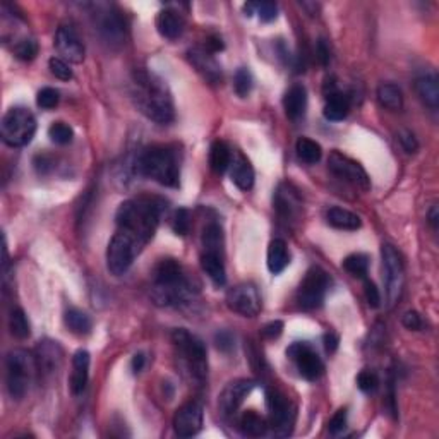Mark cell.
<instances>
[{
  "label": "cell",
  "instance_id": "53",
  "mask_svg": "<svg viewBox=\"0 0 439 439\" xmlns=\"http://www.w3.org/2000/svg\"><path fill=\"white\" fill-rule=\"evenodd\" d=\"M316 54H318L319 62H321L323 66H328V62H330V49H328V45H326L325 40H319L318 41Z\"/></svg>",
  "mask_w": 439,
  "mask_h": 439
},
{
  "label": "cell",
  "instance_id": "41",
  "mask_svg": "<svg viewBox=\"0 0 439 439\" xmlns=\"http://www.w3.org/2000/svg\"><path fill=\"white\" fill-rule=\"evenodd\" d=\"M253 76H251V72L246 69V67H241L236 72V78H233V88H236V93L238 96L246 98L251 93V89H253Z\"/></svg>",
  "mask_w": 439,
  "mask_h": 439
},
{
  "label": "cell",
  "instance_id": "5",
  "mask_svg": "<svg viewBox=\"0 0 439 439\" xmlns=\"http://www.w3.org/2000/svg\"><path fill=\"white\" fill-rule=\"evenodd\" d=\"M172 343L176 345L178 355L184 360L191 376L203 381L208 374V353L203 340L184 328H177L172 331Z\"/></svg>",
  "mask_w": 439,
  "mask_h": 439
},
{
  "label": "cell",
  "instance_id": "46",
  "mask_svg": "<svg viewBox=\"0 0 439 439\" xmlns=\"http://www.w3.org/2000/svg\"><path fill=\"white\" fill-rule=\"evenodd\" d=\"M256 7V14L259 16V19L263 23H271V21L276 19L278 16V7H276L275 2H261V4H254Z\"/></svg>",
  "mask_w": 439,
  "mask_h": 439
},
{
  "label": "cell",
  "instance_id": "38",
  "mask_svg": "<svg viewBox=\"0 0 439 439\" xmlns=\"http://www.w3.org/2000/svg\"><path fill=\"white\" fill-rule=\"evenodd\" d=\"M343 268L350 273L352 276H357V278H365V275H368V270H369V258L360 253L350 254L343 259Z\"/></svg>",
  "mask_w": 439,
  "mask_h": 439
},
{
  "label": "cell",
  "instance_id": "1",
  "mask_svg": "<svg viewBox=\"0 0 439 439\" xmlns=\"http://www.w3.org/2000/svg\"><path fill=\"white\" fill-rule=\"evenodd\" d=\"M131 95L143 115L156 123H170L176 118L172 93L155 72L139 69L132 74Z\"/></svg>",
  "mask_w": 439,
  "mask_h": 439
},
{
  "label": "cell",
  "instance_id": "49",
  "mask_svg": "<svg viewBox=\"0 0 439 439\" xmlns=\"http://www.w3.org/2000/svg\"><path fill=\"white\" fill-rule=\"evenodd\" d=\"M398 139H400V144H402V148L407 153H417V150H419V143H417L415 136H413L410 131L400 132Z\"/></svg>",
  "mask_w": 439,
  "mask_h": 439
},
{
  "label": "cell",
  "instance_id": "29",
  "mask_svg": "<svg viewBox=\"0 0 439 439\" xmlns=\"http://www.w3.org/2000/svg\"><path fill=\"white\" fill-rule=\"evenodd\" d=\"M288 264H290V253L285 241H281V238L271 241L270 247H268V270H270L273 275H278V273L283 271Z\"/></svg>",
  "mask_w": 439,
  "mask_h": 439
},
{
  "label": "cell",
  "instance_id": "52",
  "mask_svg": "<svg viewBox=\"0 0 439 439\" xmlns=\"http://www.w3.org/2000/svg\"><path fill=\"white\" fill-rule=\"evenodd\" d=\"M281 331H283V323H281V321H271V323H268V325L263 328L261 333H263L264 338L275 340V338H278V336L281 335Z\"/></svg>",
  "mask_w": 439,
  "mask_h": 439
},
{
  "label": "cell",
  "instance_id": "50",
  "mask_svg": "<svg viewBox=\"0 0 439 439\" xmlns=\"http://www.w3.org/2000/svg\"><path fill=\"white\" fill-rule=\"evenodd\" d=\"M402 323L407 330L412 331H419L422 328V318L419 316V313H415V311H408V313H405Z\"/></svg>",
  "mask_w": 439,
  "mask_h": 439
},
{
  "label": "cell",
  "instance_id": "45",
  "mask_svg": "<svg viewBox=\"0 0 439 439\" xmlns=\"http://www.w3.org/2000/svg\"><path fill=\"white\" fill-rule=\"evenodd\" d=\"M378 385L379 379L373 370H362V373H359V376H357V386H359V390L364 391V393H373V391H376Z\"/></svg>",
  "mask_w": 439,
  "mask_h": 439
},
{
  "label": "cell",
  "instance_id": "31",
  "mask_svg": "<svg viewBox=\"0 0 439 439\" xmlns=\"http://www.w3.org/2000/svg\"><path fill=\"white\" fill-rule=\"evenodd\" d=\"M326 220L331 227L338 228V230H357L360 228L362 221L355 213L343 210V208H330L326 213Z\"/></svg>",
  "mask_w": 439,
  "mask_h": 439
},
{
  "label": "cell",
  "instance_id": "19",
  "mask_svg": "<svg viewBox=\"0 0 439 439\" xmlns=\"http://www.w3.org/2000/svg\"><path fill=\"white\" fill-rule=\"evenodd\" d=\"M98 33L109 45H122L126 40V23L122 16L115 11H105L98 14Z\"/></svg>",
  "mask_w": 439,
  "mask_h": 439
},
{
  "label": "cell",
  "instance_id": "48",
  "mask_svg": "<svg viewBox=\"0 0 439 439\" xmlns=\"http://www.w3.org/2000/svg\"><path fill=\"white\" fill-rule=\"evenodd\" d=\"M364 292H365V301H368V304L370 306V308L378 309L379 306H381V293H379L376 285L368 278H364Z\"/></svg>",
  "mask_w": 439,
  "mask_h": 439
},
{
  "label": "cell",
  "instance_id": "21",
  "mask_svg": "<svg viewBox=\"0 0 439 439\" xmlns=\"http://www.w3.org/2000/svg\"><path fill=\"white\" fill-rule=\"evenodd\" d=\"M62 362V348L57 342H40L36 348V364L38 370H44L45 374H52L59 369Z\"/></svg>",
  "mask_w": 439,
  "mask_h": 439
},
{
  "label": "cell",
  "instance_id": "17",
  "mask_svg": "<svg viewBox=\"0 0 439 439\" xmlns=\"http://www.w3.org/2000/svg\"><path fill=\"white\" fill-rule=\"evenodd\" d=\"M55 46H57L59 54L62 55L66 61L79 64L84 61V45L81 41L74 28L71 24H62L57 29V35H55Z\"/></svg>",
  "mask_w": 439,
  "mask_h": 439
},
{
  "label": "cell",
  "instance_id": "27",
  "mask_svg": "<svg viewBox=\"0 0 439 439\" xmlns=\"http://www.w3.org/2000/svg\"><path fill=\"white\" fill-rule=\"evenodd\" d=\"M348 112H350V100H348V96L340 93L336 88H331V91L326 95V105L325 110H323L325 117L331 122H338L343 121Z\"/></svg>",
  "mask_w": 439,
  "mask_h": 439
},
{
  "label": "cell",
  "instance_id": "54",
  "mask_svg": "<svg viewBox=\"0 0 439 439\" xmlns=\"http://www.w3.org/2000/svg\"><path fill=\"white\" fill-rule=\"evenodd\" d=\"M323 342H325V348L328 353H333L336 352V348H338V336H336L335 333H326L325 336H323Z\"/></svg>",
  "mask_w": 439,
  "mask_h": 439
},
{
  "label": "cell",
  "instance_id": "57",
  "mask_svg": "<svg viewBox=\"0 0 439 439\" xmlns=\"http://www.w3.org/2000/svg\"><path fill=\"white\" fill-rule=\"evenodd\" d=\"M438 220H439V211H438L436 204H434L429 211V223L433 225V228H438Z\"/></svg>",
  "mask_w": 439,
  "mask_h": 439
},
{
  "label": "cell",
  "instance_id": "16",
  "mask_svg": "<svg viewBox=\"0 0 439 439\" xmlns=\"http://www.w3.org/2000/svg\"><path fill=\"white\" fill-rule=\"evenodd\" d=\"M254 388L256 383L251 379H237V381L228 383L218 398V410L221 417L233 415Z\"/></svg>",
  "mask_w": 439,
  "mask_h": 439
},
{
  "label": "cell",
  "instance_id": "24",
  "mask_svg": "<svg viewBox=\"0 0 439 439\" xmlns=\"http://www.w3.org/2000/svg\"><path fill=\"white\" fill-rule=\"evenodd\" d=\"M189 61L196 69L201 72L208 81H211V83H216V81L221 79L220 66L216 64L215 57H213L211 52H208V50L203 49L189 50Z\"/></svg>",
  "mask_w": 439,
  "mask_h": 439
},
{
  "label": "cell",
  "instance_id": "51",
  "mask_svg": "<svg viewBox=\"0 0 439 439\" xmlns=\"http://www.w3.org/2000/svg\"><path fill=\"white\" fill-rule=\"evenodd\" d=\"M215 343L220 350L230 352L233 348V336L232 333H228V331H218V333L215 335Z\"/></svg>",
  "mask_w": 439,
  "mask_h": 439
},
{
  "label": "cell",
  "instance_id": "32",
  "mask_svg": "<svg viewBox=\"0 0 439 439\" xmlns=\"http://www.w3.org/2000/svg\"><path fill=\"white\" fill-rule=\"evenodd\" d=\"M203 253L223 254V230L216 221H210L203 228Z\"/></svg>",
  "mask_w": 439,
  "mask_h": 439
},
{
  "label": "cell",
  "instance_id": "26",
  "mask_svg": "<svg viewBox=\"0 0 439 439\" xmlns=\"http://www.w3.org/2000/svg\"><path fill=\"white\" fill-rule=\"evenodd\" d=\"M415 91L429 109L436 110L439 106V79L436 72H425L415 79Z\"/></svg>",
  "mask_w": 439,
  "mask_h": 439
},
{
  "label": "cell",
  "instance_id": "40",
  "mask_svg": "<svg viewBox=\"0 0 439 439\" xmlns=\"http://www.w3.org/2000/svg\"><path fill=\"white\" fill-rule=\"evenodd\" d=\"M12 52L21 61H33L38 55V44L33 38H21L12 46Z\"/></svg>",
  "mask_w": 439,
  "mask_h": 439
},
{
  "label": "cell",
  "instance_id": "10",
  "mask_svg": "<svg viewBox=\"0 0 439 439\" xmlns=\"http://www.w3.org/2000/svg\"><path fill=\"white\" fill-rule=\"evenodd\" d=\"M266 407L270 410V428L275 436H288L292 430L293 419H296V408L288 402L287 396L276 390H268Z\"/></svg>",
  "mask_w": 439,
  "mask_h": 439
},
{
  "label": "cell",
  "instance_id": "22",
  "mask_svg": "<svg viewBox=\"0 0 439 439\" xmlns=\"http://www.w3.org/2000/svg\"><path fill=\"white\" fill-rule=\"evenodd\" d=\"M89 353L86 350H78L72 357V374H71V391L72 395H81L88 385L89 378Z\"/></svg>",
  "mask_w": 439,
  "mask_h": 439
},
{
  "label": "cell",
  "instance_id": "56",
  "mask_svg": "<svg viewBox=\"0 0 439 439\" xmlns=\"http://www.w3.org/2000/svg\"><path fill=\"white\" fill-rule=\"evenodd\" d=\"M144 364H146V357H144V353H136V355L132 357L131 368H132V370H134L136 374L141 373V370L144 369Z\"/></svg>",
  "mask_w": 439,
  "mask_h": 439
},
{
  "label": "cell",
  "instance_id": "11",
  "mask_svg": "<svg viewBox=\"0 0 439 439\" xmlns=\"http://www.w3.org/2000/svg\"><path fill=\"white\" fill-rule=\"evenodd\" d=\"M227 304L233 313L244 318H254L261 311V296L254 283H238L228 290Z\"/></svg>",
  "mask_w": 439,
  "mask_h": 439
},
{
  "label": "cell",
  "instance_id": "33",
  "mask_svg": "<svg viewBox=\"0 0 439 439\" xmlns=\"http://www.w3.org/2000/svg\"><path fill=\"white\" fill-rule=\"evenodd\" d=\"M230 161H232V151L223 141H215L211 144L210 150V165L213 172L223 173L230 168Z\"/></svg>",
  "mask_w": 439,
  "mask_h": 439
},
{
  "label": "cell",
  "instance_id": "55",
  "mask_svg": "<svg viewBox=\"0 0 439 439\" xmlns=\"http://www.w3.org/2000/svg\"><path fill=\"white\" fill-rule=\"evenodd\" d=\"M206 50L211 54H216V52H220V50H223V41H221V38H218V36L208 38Z\"/></svg>",
  "mask_w": 439,
  "mask_h": 439
},
{
  "label": "cell",
  "instance_id": "3",
  "mask_svg": "<svg viewBox=\"0 0 439 439\" xmlns=\"http://www.w3.org/2000/svg\"><path fill=\"white\" fill-rule=\"evenodd\" d=\"M134 168L139 176L153 178L161 186L177 187L181 181L178 156L168 146H151L143 150L136 156Z\"/></svg>",
  "mask_w": 439,
  "mask_h": 439
},
{
  "label": "cell",
  "instance_id": "9",
  "mask_svg": "<svg viewBox=\"0 0 439 439\" xmlns=\"http://www.w3.org/2000/svg\"><path fill=\"white\" fill-rule=\"evenodd\" d=\"M330 288V276L321 268L313 266L306 273L297 290V302L304 311H314L321 308L325 296Z\"/></svg>",
  "mask_w": 439,
  "mask_h": 439
},
{
  "label": "cell",
  "instance_id": "42",
  "mask_svg": "<svg viewBox=\"0 0 439 439\" xmlns=\"http://www.w3.org/2000/svg\"><path fill=\"white\" fill-rule=\"evenodd\" d=\"M172 228L177 236H187L191 230V215L186 208H178L172 216Z\"/></svg>",
  "mask_w": 439,
  "mask_h": 439
},
{
  "label": "cell",
  "instance_id": "44",
  "mask_svg": "<svg viewBox=\"0 0 439 439\" xmlns=\"http://www.w3.org/2000/svg\"><path fill=\"white\" fill-rule=\"evenodd\" d=\"M50 72L55 76L57 79L61 81H69L72 78V69L69 67V64L59 57H52L49 61Z\"/></svg>",
  "mask_w": 439,
  "mask_h": 439
},
{
  "label": "cell",
  "instance_id": "43",
  "mask_svg": "<svg viewBox=\"0 0 439 439\" xmlns=\"http://www.w3.org/2000/svg\"><path fill=\"white\" fill-rule=\"evenodd\" d=\"M59 91L57 89H54V88H44V89H40V91H38V96H36V104H38V106H40V109H44V110H52V109H55V106L59 105Z\"/></svg>",
  "mask_w": 439,
  "mask_h": 439
},
{
  "label": "cell",
  "instance_id": "2",
  "mask_svg": "<svg viewBox=\"0 0 439 439\" xmlns=\"http://www.w3.org/2000/svg\"><path fill=\"white\" fill-rule=\"evenodd\" d=\"M161 210H163L161 203L153 198H136L123 201L115 213L117 230L136 238L144 247L158 228Z\"/></svg>",
  "mask_w": 439,
  "mask_h": 439
},
{
  "label": "cell",
  "instance_id": "13",
  "mask_svg": "<svg viewBox=\"0 0 439 439\" xmlns=\"http://www.w3.org/2000/svg\"><path fill=\"white\" fill-rule=\"evenodd\" d=\"M287 357L296 362L301 376L308 381H316L325 370L323 360L319 359V355L308 342H296L290 345L287 348Z\"/></svg>",
  "mask_w": 439,
  "mask_h": 439
},
{
  "label": "cell",
  "instance_id": "35",
  "mask_svg": "<svg viewBox=\"0 0 439 439\" xmlns=\"http://www.w3.org/2000/svg\"><path fill=\"white\" fill-rule=\"evenodd\" d=\"M64 323L74 335H88L91 331V318L79 309H69L64 314Z\"/></svg>",
  "mask_w": 439,
  "mask_h": 439
},
{
  "label": "cell",
  "instance_id": "6",
  "mask_svg": "<svg viewBox=\"0 0 439 439\" xmlns=\"http://www.w3.org/2000/svg\"><path fill=\"white\" fill-rule=\"evenodd\" d=\"M0 131H2L4 143L9 146H26L35 138L36 118L24 106H14V109L7 110V113L2 117Z\"/></svg>",
  "mask_w": 439,
  "mask_h": 439
},
{
  "label": "cell",
  "instance_id": "23",
  "mask_svg": "<svg viewBox=\"0 0 439 439\" xmlns=\"http://www.w3.org/2000/svg\"><path fill=\"white\" fill-rule=\"evenodd\" d=\"M156 29L167 40H177L184 33V18L177 11H160L158 16H156Z\"/></svg>",
  "mask_w": 439,
  "mask_h": 439
},
{
  "label": "cell",
  "instance_id": "12",
  "mask_svg": "<svg viewBox=\"0 0 439 439\" xmlns=\"http://www.w3.org/2000/svg\"><path fill=\"white\" fill-rule=\"evenodd\" d=\"M328 168H330L333 176L342 178V181L350 182V184L360 187V189L368 191L370 187V178L365 173V170L362 168V165L342 155L340 151L331 153L330 158H328Z\"/></svg>",
  "mask_w": 439,
  "mask_h": 439
},
{
  "label": "cell",
  "instance_id": "28",
  "mask_svg": "<svg viewBox=\"0 0 439 439\" xmlns=\"http://www.w3.org/2000/svg\"><path fill=\"white\" fill-rule=\"evenodd\" d=\"M201 268L206 273L216 287H223L227 283V271H225L223 254L215 253H203L201 254Z\"/></svg>",
  "mask_w": 439,
  "mask_h": 439
},
{
  "label": "cell",
  "instance_id": "4",
  "mask_svg": "<svg viewBox=\"0 0 439 439\" xmlns=\"http://www.w3.org/2000/svg\"><path fill=\"white\" fill-rule=\"evenodd\" d=\"M38 370L36 357L28 350L14 348L6 357V386L14 400H21L28 393L29 385Z\"/></svg>",
  "mask_w": 439,
  "mask_h": 439
},
{
  "label": "cell",
  "instance_id": "34",
  "mask_svg": "<svg viewBox=\"0 0 439 439\" xmlns=\"http://www.w3.org/2000/svg\"><path fill=\"white\" fill-rule=\"evenodd\" d=\"M378 100L388 110H400L403 106V93L396 84L385 83L378 88Z\"/></svg>",
  "mask_w": 439,
  "mask_h": 439
},
{
  "label": "cell",
  "instance_id": "20",
  "mask_svg": "<svg viewBox=\"0 0 439 439\" xmlns=\"http://www.w3.org/2000/svg\"><path fill=\"white\" fill-rule=\"evenodd\" d=\"M230 178L241 191H251L254 186V168L242 153H233L230 161Z\"/></svg>",
  "mask_w": 439,
  "mask_h": 439
},
{
  "label": "cell",
  "instance_id": "14",
  "mask_svg": "<svg viewBox=\"0 0 439 439\" xmlns=\"http://www.w3.org/2000/svg\"><path fill=\"white\" fill-rule=\"evenodd\" d=\"M194 293L193 281L189 276L176 281V283L167 285H155L151 288V299L155 301L156 306L161 308H173V306L187 304Z\"/></svg>",
  "mask_w": 439,
  "mask_h": 439
},
{
  "label": "cell",
  "instance_id": "30",
  "mask_svg": "<svg viewBox=\"0 0 439 439\" xmlns=\"http://www.w3.org/2000/svg\"><path fill=\"white\" fill-rule=\"evenodd\" d=\"M237 428L242 434H244V436L259 438V436H264V434H266V430H268V428H270V425H268V422L264 420L258 412L247 410V412L242 413L241 417H238Z\"/></svg>",
  "mask_w": 439,
  "mask_h": 439
},
{
  "label": "cell",
  "instance_id": "8",
  "mask_svg": "<svg viewBox=\"0 0 439 439\" xmlns=\"http://www.w3.org/2000/svg\"><path fill=\"white\" fill-rule=\"evenodd\" d=\"M383 258V270H385V287H386V299L388 306L393 308L400 301L405 285V271L402 256L391 244H385L381 247Z\"/></svg>",
  "mask_w": 439,
  "mask_h": 439
},
{
  "label": "cell",
  "instance_id": "7",
  "mask_svg": "<svg viewBox=\"0 0 439 439\" xmlns=\"http://www.w3.org/2000/svg\"><path fill=\"white\" fill-rule=\"evenodd\" d=\"M141 251L143 246L136 238L117 230L106 247V268L112 275L121 276L132 266Z\"/></svg>",
  "mask_w": 439,
  "mask_h": 439
},
{
  "label": "cell",
  "instance_id": "18",
  "mask_svg": "<svg viewBox=\"0 0 439 439\" xmlns=\"http://www.w3.org/2000/svg\"><path fill=\"white\" fill-rule=\"evenodd\" d=\"M273 203H275L276 213L283 221H293L299 218L302 211L301 196L290 184H281L276 189Z\"/></svg>",
  "mask_w": 439,
  "mask_h": 439
},
{
  "label": "cell",
  "instance_id": "36",
  "mask_svg": "<svg viewBox=\"0 0 439 439\" xmlns=\"http://www.w3.org/2000/svg\"><path fill=\"white\" fill-rule=\"evenodd\" d=\"M296 148H297V155H299V158L304 161V163L314 165V163H318L323 156L321 144L309 138H301L299 141H297Z\"/></svg>",
  "mask_w": 439,
  "mask_h": 439
},
{
  "label": "cell",
  "instance_id": "37",
  "mask_svg": "<svg viewBox=\"0 0 439 439\" xmlns=\"http://www.w3.org/2000/svg\"><path fill=\"white\" fill-rule=\"evenodd\" d=\"M9 330L16 338L24 340L31 335V326H29L28 316L23 309H12L9 316Z\"/></svg>",
  "mask_w": 439,
  "mask_h": 439
},
{
  "label": "cell",
  "instance_id": "15",
  "mask_svg": "<svg viewBox=\"0 0 439 439\" xmlns=\"http://www.w3.org/2000/svg\"><path fill=\"white\" fill-rule=\"evenodd\" d=\"M204 410L199 402H189L178 408L173 417V429L181 438H193L203 429Z\"/></svg>",
  "mask_w": 439,
  "mask_h": 439
},
{
  "label": "cell",
  "instance_id": "39",
  "mask_svg": "<svg viewBox=\"0 0 439 439\" xmlns=\"http://www.w3.org/2000/svg\"><path fill=\"white\" fill-rule=\"evenodd\" d=\"M49 138L52 143L66 146V144H69L72 138H74V131H72V127L69 126V123L54 122L52 126L49 127Z\"/></svg>",
  "mask_w": 439,
  "mask_h": 439
},
{
  "label": "cell",
  "instance_id": "47",
  "mask_svg": "<svg viewBox=\"0 0 439 439\" xmlns=\"http://www.w3.org/2000/svg\"><path fill=\"white\" fill-rule=\"evenodd\" d=\"M345 425H347V408H340V410L331 417V420L328 422V430H330L333 436H336V434L342 433Z\"/></svg>",
  "mask_w": 439,
  "mask_h": 439
},
{
  "label": "cell",
  "instance_id": "25",
  "mask_svg": "<svg viewBox=\"0 0 439 439\" xmlns=\"http://www.w3.org/2000/svg\"><path fill=\"white\" fill-rule=\"evenodd\" d=\"M283 106L290 121H299L306 113V106H308V91H306V88L302 84H293L285 93Z\"/></svg>",
  "mask_w": 439,
  "mask_h": 439
}]
</instances>
